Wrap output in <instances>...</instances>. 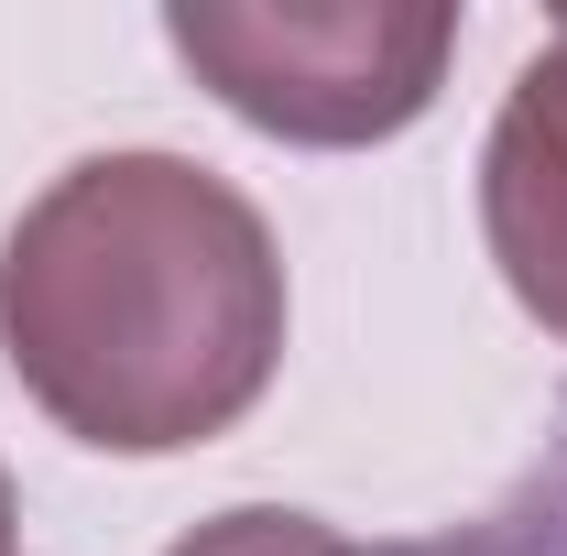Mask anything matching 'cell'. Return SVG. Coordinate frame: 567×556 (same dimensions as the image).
Returning a JSON list of instances; mask_svg holds the SVG:
<instances>
[{
  "label": "cell",
  "instance_id": "cell-1",
  "mask_svg": "<svg viewBox=\"0 0 567 556\" xmlns=\"http://www.w3.org/2000/svg\"><path fill=\"white\" fill-rule=\"evenodd\" d=\"M11 382L110 459L208 447L284 360V262L240 186L186 153H87L0 240Z\"/></svg>",
  "mask_w": 567,
  "mask_h": 556
},
{
  "label": "cell",
  "instance_id": "cell-2",
  "mask_svg": "<svg viewBox=\"0 0 567 556\" xmlns=\"http://www.w3.org/2000/svg\"><path fill=\"white\" fill-rule=\"evenodd\" d=\"M164 44L251 132L284 142H393L458 55V11L436 0H175Z\"/></svg>",
  "mask_w": 567,
  "mask_h": 556
},
{
  "label": "cell",
  "instance_id": "cell-3",
  "mask_svg": "<svg viewBox=\"0 0 567 556\" xmlns=\"http://www.w3.org/2000/svg\"><path fill=\"white\" fill-rule=\"evenodd\" d=\"M481 229H492V262L513 284V306L567 339V33L513 76V99L492 121Z\"/></svg>",
  "mask_w": 567,
  "mask_h": 556
},
{
  "label": "cell",
  "instance_id": "cell-4",
  "mask_svg": "<svg viewBox=\"0 0 567 556\" xmlns=\"http://www.w3.org/2000/svg\"><path fill=\"white\" fill-rule=\"evenodd\" d=\"M415 556H567V447H557V459H546L524 491H513L502 513H481L470 535L415 546Z\"/></svg>",
  "mask_w": 567,
  "mask_h": 556
},
{
  "label": "cell",
  "instance_id": "cell-5",
  "mask_svg": "<svg viewBox=\"0 0 567 556\" xmlns=\"http://www.w3.org/2000/svg\"><path fill=\"white\" fill-rule=\"evenodd\" d=\"M164 556H360L350 535H328L317 513H274V502H240V513H218V524H197L186 546Z\"/></svg>",
  "mask_w": 567,
  "mask_h": 556
},
{
  "label": "cell",
  "instance_id": "cell-6",
  "mask_svg": "<svg viewBox=\"0 0 567 556\" xmlns=\"http://www.w3.org/2000/svg\"><path fill=\"white\" fill-rule=\"evenodd\" d=\"M0 556H11V470H0Z\"/></svg>",
  "mask_w": 567,
  "mask_h": 556
}]
</instances>
